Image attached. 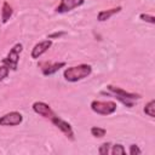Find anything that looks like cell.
<instances>
[{"instance_id":"cell-6","label":"cell","mask_w":155,"mask_h":155,"mask_svg":"<svg viewBox=\"0 0 155 155\" xmlns=\"http://www.w3.org/2000/svg\"><path fill=\"white\" fill-rule=\"evenodd\" d=\"M23 121V116L19 111H10L0 116V126H18Z\"/></svg>"},{"instance_id":"cell-19","label":"cell","mask_w":155,"mask_h":155,"mask_svg":"<svg viewBox=\"0 0 155 155\" xmlns=\"http://www.w3.org/2000/svg\"><path fill=\"white\" fill-rule=\"evenodd\" d=\"M128 154L130 155H140L142 154V150H140V148L137 144H131L130 145V149H128Z\"/></svg>"},{"instance_id":"cell-15","label":"cell","mask_w":155,"mask_h":155,"mask_svg":"<svg viewBox=\"0 0 155 155\" xmlns=\"http://www.w3.org/2000/svg\"><path fill=\"white\" fill-rule=\"evenodd\" d=\"M110 153L113 155H124V154H126V149L124 148L122 144H114Z\"/></svg>"},{"instance_id":"cell-20","label":"cell","mask_w":155,"mask_h":155,"mask_svg":"<svg viewBox=\"0 0 155 155\" xmlns=\"http://www.w3.org/2000/svg\"><path fill=\"white\" fill-rule=\"evenodd\" d=\"M64 34H65V31H56V33L50 34V35L47 36V39H50V40H52V39H57V38H61V36L64 35Z\"/></svg>"},{"instance_id":"cell-10","label":"cell","mask_w":155,"mask_h":155,"mask_svg":"<svg viewBox=\"0 0 155 155\" xmlns=\"http://www.w3.org/2000/svg\"><path fill=\"white\" fill-rule=\"evenodd\" d=\"M121 10H122V7H121V6L113 7V8H109V10H102V11H99V12H98V15H97V19H98L99 22H105V21L110 19L114 15L119 13Z\"/></svg>"},{"instance_id":"cell-9","label":"cell","mask_w":155,"mask_h":155,"mask_svg":"<svg viewBox=\"0 0 155 155\" xmlns=\"http://www.w3.org/2000/svg\"><path fill=\"white\" fill-rule=\"evenodd\" d=\"M85 0H61L59 5L56 7V12L57 13H67L76 7H80L81 5H84Z\"/></svg>"},{"instance_id":"cell-4","label":"cell","mask_w":155,"mask_h":155,"mask_svg":"<svg viewBox=\"0 0 155 155\" xmlns=\"http://www.w3.org/2000/svg\"><path fill=\"white\" fill-rule=\"evenodd\" d=\"M22 51H23V45L21 42H17L16 45L12 46V48H10L6 57L1 59V63L7 65L11 70H17L18 62H19V56H21Z\"/></svg>"},{"instance_id":"cell-11","label":"cell","mask_w":155,"mask_h":155,"mask_svg":"<svg viewBox=\"0 0 155 155\" xmlns=\"http://www.w3.org/2000/svg\"><path fill=\"white\" fill-rule=\"evenodd\" d=\"M65 62H56V63H52V64H48L46 67L42 68V74L45 76H50V75H53L54 73H57L61 68H64L65 67Z\"/></svg>"},{"instance_id":"cell-5","label":"cell","mask_w":155,"mask_h":155,"mask_svg":"<svg viewBox=\"0 0 155 155\" xmlns=\"http://www.w3.org/2000/svg\"><path fill=\"white\" fill-rule=\"evenodd\" d=\"M50 121H51V122H52V124H53L58 130H61V131L65 134V137H67V138H69L70 140H74V139H75L73 127H71V125H70L69 122H67L65 120L61 119L57 114H54V115L50 119Z\"/></svg>"},{"instance_id":"cell-2","label":"cell","mask_w":155,"mask_h":155,"mask_svg":"<svg viewBox=\"0 0 155 155\" xmlns=\"http://www.w3.org/2000/svg\"><path fill=\"white\" fill-rule=\"evenodd\" d=\"M91 73H92V67L90 64L84 63V64L65 68V70L63 71V78L69 82H76L90 76Z\"/></svg>"},{"instance_id":"cell-3","label":"cell","mask_w":155,"mask_h":155,"mask_svg":"<svg viewBox=\"0 0 155 155\" xmlns=\"http://www.w3.org/2000/svg\"><path fill=\"white\" fill-rule=\"evenodd\" d=\"M90 107L93 113H96L98 115L108 116L116 111L117 104L113 101H92Z\"/></svg>"},{"instance_id":"cell-7","label":"cell","mask_w":155,"mask_h":155,"mask_svg":"<svg viewBox=\"0 0 155 155\" xmlns=\"http://www.w3.org/2000/svg\"><path fill=\"white\" fill-rule=\"evenodd\" d=\"M31 108H33L34 113H36L38 115H40V116H42V117H45V119H47V120H50V119L56 114V113L51 109V107H50L47 103H45V102H40V101L34 102L33 105H31Z\"/></svg>"},{"instance_id":"cell-14","label":"cell","mask_w":155,"mask_h":155,"mask_svg":"<svg viewBox=\"0 0 155 155\" xmlns=\"http://www.w3.org/2000/svg\"><path fill=\"white\" fill-rule=\"evenodd\" d=\"M91 134L94 138H103L107 134V130L103 127H98V126H93L91 127Z\"/></svg>"},{"instance_id":"cell-8","label":"cell","mask_w":155,"mask_h":155,"mask_svg":"<svg viewBox=\"0 0 155 155\" xmlns=\"http://www.w3.org/2000/svg\"><path fill=\"white\" fill-rule=\"evenodd\" d=\"M52 46V40L47 39V40H42L40 42H38L36 45H34V47L31 48V52H30V57L33 59H38L40 58L45 52L48 51V48Z\"/></svg>"},{"instance_id":"cell-17","label":"cell","mask_w":155,"mask_h":155,"mask_svg":"<svg viewBox=\"0 0 155 155\" xmlns=\"http://www.w3.org/2000/svg\"><path fill=\"white\" fill-rule=\"evenodd\" d=\"M139 18L143 21V22H148L150 24H154L155 23V17L153 15H148V13H140L139 15Z\"/></svg>"},{"instance_id":"cell-13","label":"cell","mask_w":155,"mask_h":155,"mask_svg":"<svg viewBox=\"0 0 155 155\" xmlns=\"http://www.w3.org/2000/svg\"><path fill=\"white\" fill-rule=\"evenodd\" d=\"M143 111H144L145 115H148L150 117H155V101L154 99L149 101L145 104V107L143 108Z\"/></svg>"},{"instance_id":"cell-16","label":"cell","mask_w":155,"mask_h":155,"mask_svg":"<svg viewBox=\"0 0 155 155\" xmlns=\"http://www.w3.org/2000/svg\"><path fill=\"white\" fill-rule=\"evenodd\" d=\"M10 74V68L5 64H1L0 65V81H2L5 78H7Z\"/></svg>"},{"instance_id":"cell-18","label":"cell","mask_w":155,"mask_h":155,"mask_svg":"<svg viewBox=\"0 0 155 155\" xmlns=\"http://www.w3.org/2000/svg\"><path fill=\"white\" fill-rule=\"evenodd\" d=\"M109 149H110V143H109V142H108V143H103V144L99 145L98 153H99L101 155H108V154H109Z\"/></svg>"},{"instance_id":"cell-12","label":"cell","mask_w":155,"mask_h":155,"mask_svg":"<svg viewBox=\"0 0 155 155\" xmlns=\"http://www.w3.org/2000/svg\"><path fill=\"white\" fill-rule=\"evenodd\" d=\"M12 13H13L12 6L7 1H4L2 7H1V21H2V23H7L8 19L12 17Z\"/></svg>"},{"instance_id":"cell-1","label":"cell","mask_w":155,"mask_h":155,"mask_svg":"<svg viewBox=\"0 0 155 155\" xmlns=\"http://www.w3.org/2000/svg\"><path fill=\"white\" fill-rule=\"evenodd\" d=\"M107 90L109 91V93L114 98H116L119 102H121L127 108H132L134 105V101H138V99L142 98V96L138 94V93L127 92L124 88H121L119 86H114V85H108L107 86Z\"/></svg>"}]
</instances>
